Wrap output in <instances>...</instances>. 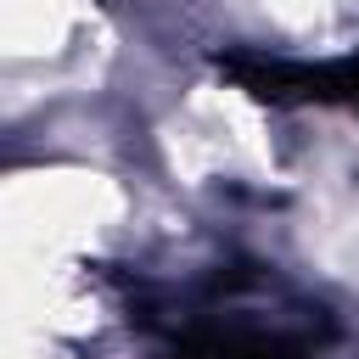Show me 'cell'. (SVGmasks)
<instances>
[{"label":"cell","instance_id":"1","mask_svg":"<svg viewBox=\"0 0 359 359\" xmlns=\"http://www.w3.org/2000/svg\"><path fill=\"white\" fill-rule=\"evenodd\" d=\"M180 359H303L280 337H247V331H191L180 337Z\"/></svg>","mask_w":359,"mask_h":359}]
</instances>
